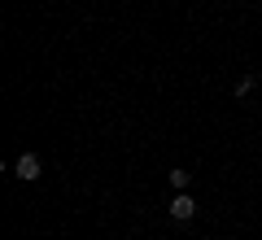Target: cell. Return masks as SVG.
Here are the masks:
<instances>
[{
  "label": "cell",
  "instance_id": "1",
  "mask_svg": "<svg viewBox=\"0 0 262 240\" xmlns=\"http://www.w3.org/2000/svg\"><path fill=\"white\" fill-rule=\"evenodd\" d=\"M13 175H18L22 184H35V179H39V157L35 153H22L18 162H13Z\"/></svg>",
  "mask_w": 262,
  "mask_h": 240
},
{
  "label": "cell",
  "instance_id": "2",
  "mask_svg": "<svg viewBox=\"0 0 262 240\" xmlns=\"http://www.w3.org/2000/svg\"><path fill=\"white\" fill-rule=\"evenodd\" d=\"M166 210H170V219H179V223H188V219H192V214H196V201H192V197H188V192H179L175 201L166 205Z\"/></svg>",
  "mask_w": 262,
  "mask_h": 240
},
{
  "label": "cell",
  "instance_id": "3",
  "mask_svg": "<svg viewBox=\"0 0 262 240\" xmlns=\"http://www.w3.org/2000/svg\"><path fill=\"white\" fill-rule=\"evenodd\" d=\"M166 179H170V188H179V192H188V184H192V175H188L184 166H175V170H170Z\"/></svg>",
  "mask_w": 262,
  "mask_h": 240
},
{
  "label": "cell",
  "instance_id": "4",
  "mask_svg": "<svg viewBox=\"0 0 262 240\" xmlns=\"http://www.w3.org/2000/svg\"><path fill=\"white\" fill-rule=\"evenodd\" d=\"M249 88H253V74H245V79H236V96H249Z\"/></svg>",
  "mask_w": 262,
  "mask_h": 240
}]
</instances>
